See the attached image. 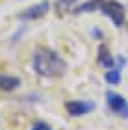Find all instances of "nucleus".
Returning <instances> with one entry per match:
<instances>
[{
  "label": "nucleus",
  "instance_id": "nucleus-1",
  "mask_svg": "<svg viewBox=\"0 0 128 130\" xmlns=\"http://www.w3.org/2000/svg\"><path fill=\"white\" fill-rule=\"evenodd\" d=\"M32 65H33V71L43 78H58L67 71L63 58L52 48H37L33 54Z\"/></svg>",
  "mask_w": 128,
  "mask_h": 130
},
{
  "label": "nucleus",
  "instance_id": "nucleus-2",
  "mask_svg": "<svg viewBox=\"0 0 128 130\" xmlns=\"http://www.w3.org/2000/svg\"><path fill=\"white\" fill-rule=\"evenodd\" d=\"M106 99H108L109 110H112L115 115L128 119V102H126L124 97H121L119 93H115V91H108L106 93Z\"/></svg>",
  "mask_w": 128,
  "mask_h": 130
},
{
  "label": "nucleus",
  "instance_id": "nucleus-3",
  "mask_svg": "<svg viewBox=\"0 0 128 130\" xmlns=\"http://www.w3.org/2000/svg\"><path fill=\"white\" fill-rule=\"evenodd\" d=\"M100 11L113 21L115 26H123V22H124V8L119 2H102L100 4Z\"/></svg>",
  "mask_w": 128,
  "mask_h": 130
},
{
  "label": "nucleus",
  "instance_id": "nucleus-4",
  "mask_svg": "<svg viewBox=\"0 0 128 130\" xmlns=\"http://www.w3.org/2000/svg\"><path fill=\"white\" fill-rule=\"evenodd\" d=\"M65 110L74 117L85 115L89 111L95 110V102L93 100H67L65 102Z\"/></svg>",
  "mask_w": 128,
  "mask_h": 130
},
{
  "label": "nucleus",
  "instance_id": "nucleus-5",
  "mask_svg": "<svg viewBox=\"0 0 128 130\" xmlns=\"http://www.w3.org/2000/svg\"><path fill=\"white\" fill-rule=\"evenodd\" d=\"M48 11V2H39L35 6H32V8H28L24 11H21L19 13V19L21 21H35V19H41L45 17V13Z\"/></svg>",
  "mask_w": 128,
  "mask_h": 130
},
{
  "label": "nucleus",
  "instance_id": "nucleus-6",
  "mask_svg": "<svg viewBox=\"0 0 128 130\" xmlns=\"http://www.w3.org/2000/svg\"><path fill=\"white\" fill-rule=\"evenodd\" d=\"M21 86V80L17 76H8L0 74V91H13Z\"/></svg>",
  "mask_w": 128,
  "mask_h": 130
},
{
  "label": "nucleus",
  "instance_id": "nucleus-7",
  "mask_svg": "<svg viewBox=\"0 0 128 130\" xmlns=\"http://www.w3.org/2000/svg\"><path fill=\"white\" fill-rule=\"evenodd\" d=\"M98 63L102 65V67H106V69H112L113 67V58H112V54L108 52V48L106 46H100L98 48Z\"/></svg>",
  "mask_w": 128,
  "mask_h": 130
},
{
  "label": "nucleus",
  "instance_id": "nucleus-8",
  "mask_svg": "<svg viewBox=\"0 0 128 130\" xmlns=\"http://www.w3.org/2000/svg\"><path fill=\"white\" fill-rule=\"evenodd\" d=\"M106 80L109 82V84H119V82H121V73H119V71H115V69H112V71H108V73H106Z\"/></svg>",
  "mask_w": 128,
  "mask_h": 130
},
{
  "label": "nucleus",
  "instance_id": "nucleus-9",
  "mask_svg": "<svg viewBox=\"0 0 128 130\" xmlns=\"http://www.w3.org/2000/svg\"><path fill=\"white\" fill-rule=\"evenodd\" d=\"M32 130H52V128H50V125H46V123L39 121V123H35V125L32 126Z\"/></svg>",
  "mask_w": 128,
  "mask_h": 130
},
{
  "label": "nucleus",
  "instance_id": "nucleus-10",
  "mask_svg": "<svg viewBox=\"0 0 128 130\" xmlns=\"http://www.w3.org/2000/svg\"><path fill=\"white\" fill-rule=\"evenodd\" d=\"M76 0H60L58 2V6H61V8H69V6H72Z\"/></svg>",
  "mask_w": 128,
  "mask_h": 130
}]
</instances>
